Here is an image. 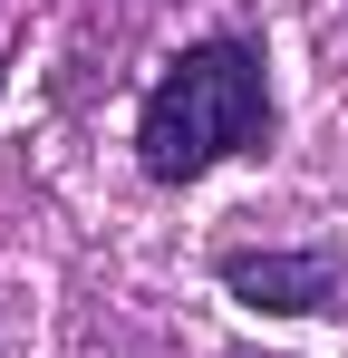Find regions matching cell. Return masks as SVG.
Returning <instances> with one entry per match:
<instances>
[{
	"label": "cell",
	"instance_id": "obj_1",
	"mask_svg": "<svg viewBox=\"0 0 348 358\" xmlns=\"http://www.w3.org/2000/svg\"><path fill=\"white\" fill-rule=\"evenodd\" d=\"M271 136V87H261V59L242 39H203L155 78L145 117H136V155L155 184H194L203 165H223L242 145Z\"/></svg>",
	"mask_w": 348,
	"mask_h": 358
},
{
	"label": "cell",
	"instance_id": "obj_2",
	"mask_svg": "<svg viewBox=\"0 0 348 358\" xmlns=\"http://www.w3.org/2000/svg\"><path fill=\"white\" fill-rule=\"evenodd\" d=\"M223 281L252 300V310H319V300L339 291V271H329L319 252H232Z\"/></svg>",
	"mask_w": 348,
	"mask_h": 358
}]
</instances>
